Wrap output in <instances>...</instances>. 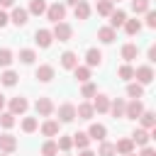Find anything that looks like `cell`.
Listing matches in <instances>:
<instances>
[{"mask_svg":"<svg viewBox=\"0 0 156 156\" xmlns=\"http://www.w3.org/2000/svg\"><path fill=\"white\" fill-rule=\"evenodd\" d=\"M46 20L49 22H63V17H66V5L63 2H54V5H46Z\"/></svg>","mask_w":156,"mask_h":156,"instance_id":"cell-1","label":"cell"},{"mask_svg":"<svg viewBox=\"0 0 156 156\" xmlns=\"http://www.w3.org/2000/svg\"><path fill=\"white\" fill-rule=\"evenodd\" d=\"M141 112H144V105L139 98H132V102H124V117L127 119H139Z\"/></svg>","mask_w":156,"mask_h":156,"instance_id":"cell-2","label":"cell"},{"mask_svg":"<svg viewBox=\"0 0 156 156\" xmlns=\"http://www.w3.org/2000/svg\"><path fill=\"white\" fill-rule=\"evenodd\" d=\"M149 139H151V132H149V129H136V132L132 134L134 146H146V144H149Z\"/></svg>","mask_w":156,"mask_h":156,"instance_id":"cell-17","label":"cell"},{"mask_svg":"<svg viewBox=\"0 0 156 156\" xmlns=\"http://www.w3.org/2000/svg\"><path fill=\"white\" fill-rule=\"evenodd\" d=\"M39 127V122H37V117H24L22 119V132H27V134H32L34 129Z\"/></svg>","mask_w":156,"mask_h":156,"instance_id":"cell-35","label":"cell"},{"mask_svg":"<svg viewBox=\"0 0 156 156\" xmlns=\"http://www.w3.org/2000/svg\"><path fill=\"white\" fill-rule=\"evenodd\" d=\"M17 78H20V76H17L15 71H5V73L0 76V83H2V85H7V88H12V85L17 83Z\"/></svg>","mask_w":156,"mask_h":156,"instance_id":"cell-32","label":"cell"},{"mask_svg":"<svg viewBox=\"0 0 156 156\" xmlns=\"http://www.w3.org/2000/svg\"><path fill=\"white\" fill-rule=\"evenodd\" d=\"M12 124H15V115H12V112H0V127L10 129Z\"/></svg>","mask_w":156,"mask_h":156,"instance_id":"cell-39","label":"cell"},{"mask_svg":"<svg viewBox=\"0 0 156 156\" xmlns=\"http://www.w3.org/2000/svg\"><path fill=\"white\" fill-rule=\"evenodd\" d=\"M12 63V51L10 49H0V66H10Z\"/></svg>","mask_w":156,"mask_h":156,"instance_id":"cell-42","label":"cell"},{"mask_svg":"<svg viewBox=\"0 0 156 156\" xmlns=\"http://www.w3.org/2000/svg\"><path fill=\"white\" fill-rule=\"evenodd\" d=\"M71 139H73V146H78V149H88V144H90L88 132H76V134H71Z\"/></svg>","mask_w":156,"mask_h":156,"instance_id":"cell-21","label":"cell"},{"mask_svg":"<svg viewBox=\"0 0 156 156\" xmlns=\"http://www.w3.org/2000/svg\"><path fill=\"white\" fill-rule=\"evenodd\" d=\"M17 149V139L12 134H0V151L2 154H12Z\"/></svg>","mask_w":156,"mask_h":156,"instance_id":"cell-10","label":"cell"},{"mask_svg":"<svg viewBox=\"0 0 156 156\" xmlns=\"http://www.w3.org/2000/svg\"><path fill=\"white\" fill-rule=\"evenodd\" d=\"M34 41H37V46H41V49H49L51 41H54V34H51L49 29H37V32H34Z\"/></svg>","mask_w":156,"mask_h":156,"instance_id":"cell-7","label":"cell"},{"mask_svg":"<svg viewBox=\"0 0 156 156\" xmlns=\"http://www.w3.org/2000/svg\"><path fill=\"white\" fill-rule=\"evenodd\" d=\"M41 134H44V136H56V134H58V122H56V119H46V122L41 124Z\"/></svg>","mask_w":156,"mask_h":156,"instance_id":"cell-25","label":"cell"},{"mask_svg":"<svg viewBox=\"0 0 156 156\" xmlns=\"http://www.w3.org/2000/svg\"><path fill=\"white\" fill-rule=\"evenodd\" d=\"M34 110H37V115H39V117H49V115L54 112V102H51L49 98H37Z\"/></svg>","mask_w":156,"mask_h":156,"instance_id":"cell-5","label":"cell"},{"mask_svg":"<svg viewBox=\"0 0 156 156\" xmlns=\"http://www.w3.org/2000/svg\"><path fill=\"white\" fill-rule=\"evenodd\" d=\"M56 146H58L61 151H68V149L73 146V139H71V136H63V134H58V141H56Z\"/></svg>","mask_w":156,"mask_h":156,"instance_id":"cell-41","label":"cell"},{"mask_svg":"<svg viewBox=\"0 0 156 156\" xmlns=\"http://www.w3.org/2000/svg\"><path fill=\"white\" fill-rule=\"evenodd\" d=\"M122 27H124V32H127L129 37H134V34H139V32H141V22H139V20H124V24H122Z\"/></svg>","mask_w":156,"mask_h":156,"instance_id":"cell-26","label":"cell"},{"mask_svg":"<svg viewBox=\"0 0 156 156\" xmlns=\"http://www.w3.org/2000/svg\"><path fill=\"white\" fill-rule=\"evenodd\" d=\"M34 58H37V54H34L32 49H22V51H20V61H22V63H34Z\"/></svg>","mask_w":156,"mask_h":156,"instance_id":"cell-40","label":"cell"},{"mask_svg":"<svg viewBox=\"0 0 156 156\" xmlns=\"http://www.w3.org/2000/svg\"><path fill=\"white\" fill-rule=\"evenodd\" d=\"M95 156H117V151H115V144H110V141H100V149H98V154Z\"/></svg>","mask_w":156,"mask_h":156,"instance_id":"cell-30","label":"cell"},{"mask_svg":"<svg viewBox=\"0 0 156 156\" xmlns=\"http://www.w3.org/2000/svg\"><path fill=\"white\" fill-rule=\"evenodd\" d=\"M85 63H88V66H100V63H102L100 49H88V51H85Z\"/></svg>","mask_w":156,"mask_h":156,"instance_id":"cell-19","label":"cell"},{"mask_svg":"<svg viewBox=\"0 0 156 156\" xmlns=\"http://www.w3.org/2000/svg\"><path fill=\"white\" fill-rule=\"evenodd\" d=\"M115 151H117L119 156H124V154H132V151H134V141H132V139H119V141L115 144Z\"/></svg>","mask_w":156,"mask_h":156,"instance_id":"cell-22","label":"cell"},{"mask_svg":"<svg viewBox=\"0 0 156 156\" xmlns=\"http://www.w3.org/2000/svg\"><path fill=\"white\" fill-rule=\"evenodd\" d=\"M78 2H83V0H66V5H71V7H76Z\"/></svg>","mask_w":156,"mask_h":156,"instance_id":"cell-49","label":"cell"},{"mask_svg":"<svg viewBox=\"0 0 156 156\" xmlns=\"http://www.w3.org/2000/svg\"><path fill=\"white\" fill-rule=\"evenodd\" d=\"M146 56H149V61L154 63V61H156V46H149V54H146Z\"/></svg>","mask_w":156,"mask_h":156,"instance_id":"cell-45","label":"cell"},{"mask_svg":"<svg viewBox=\"0 0 156 156\" xmlns=\"http://www.w3.org/2000/svg\"><path fill=\"white\" fill-rule=\"evenodd\" d=\"M112 117H124V100L122 98H115L112 102H110V110H107Z\"/></svg>","mask_w":156,"mask_h":156,"instance_id":"cell-20","label":"cell"},{"mask_svg":"<svg viewBox=\"0 0 156 156\" xmlns=\"http://www.w3.org/2000/svg\"><path fill=\"white\" fill-rule=\"evenodd\" d=\"M88 136L90 139H95V141H102L105 136H107V129H105V124H90V129H88Z\"/></svg>","mask_w":156,"mask_h":156,"instance_id":"cell-16","label":"cell"},{"mask_svg":"<svg viewBox=\"0 0 156 156\" xmlns=\"http://www.w3.org/2000/svg\"><path fill=\"white\" fill-rule=\"evenodd\" d=\"M112 2H119V0H112Z\"/></svg>","mask_w":156,"mask_h":156,"instance_id":"cell-53","label":"cell"},{"mask_svg":"<svg viewBox=\"0 0 156 156\" xmlns=\"http://www.w3.org/2000/svg\"><path fill=\"white\" fill-rule=\"evenodd\" d=\"M141 156H156V151H154V149L146 144V146H144V151H141Z\"/></svg>","mask_w":156,"mask_h":156,"instance_id":"cell-46","label":"cell"},{"mask_svg":"<svg viewBox=\"0 0 156 156\" xmlns=\"http://www.w3.org/2000/svg\"><path fill=\"white\" fill-rule=\"evenodd\" d=\"M51 34H54V39H58V41H68V39L73 37V29H71V24H66V22H56L54 29H51Z\"/></svg>","mask_w":156,"mask_h":156,"instance_id":"cell-3","label":"cell"},{"mask_svg":"<svg viewBox=\"0 0 156 156\" xmlns=\"http://www.w3.org/2000/svg\"><path fill=\"white\" fill-rule=\"evenodd\" d=\"M93 115H95V110H93V105H90V102H80V105L76 107V117H78V119L90 122V119H93Z\"/></svg>","mask_w":156,"mask_h":156,"instance_id":"cell-11","label":"cell"},{"mask_svg":"<svg viewBox=\"0 0 156 156\" xmlns=\"http://www.w3.org/2000/svg\"><path fill=\"white\" fill-rule=\"evenodd\" d=\"M10 22L17 24V27H24L29 22V12L24 7H12V15H10Z\"/></svg>","mask_w":156,"mask_h":156,"instance_id":"cell-6","label":"cell"},{"mask_svg":"<svg viewBox=\"0 0 156 156\" xmlns=\"http://www.w3.org/2000/svg\"><path fill=\"white\" fill-rule=\"evenodd\" d=\"M98 39H100L102 44H112V41L117 39V32H115L112 27H100V29H98Z\"/></svg>","mask_w":156,"mask_h":156,"instance_id":"cell-14","label":"cell"},{"mask_svg":"<svg viewBox=\"0 0 156 156\" xmlns=\"http://www.w3.org/2000/svg\"><path fill=\"white\" fill-rule=\"evenodd\" d=\"M134 78H136V83L149 85L154 80V68L151 66H139V68H134Z\"/></svg>","mask_w":156,"mask_h":156,"instance_id":"cell-4","label":"cell"},{"mask_svg":"<svg viewBox=\"0 0 156 156\" xmlns=\"http://www.w3.org/2000/svg\"><path fill=\"white\" fill-rule=\"evenodd\" d=\"M139 119H141L144 129H154V127H156V115H154L151 110H144V112L139 115Z\"/></svg>","mask_w":156,"mask_h":156,"instance_id":"cell-24","label":"cell"},{"mask_svg":"<svg viewBox=\"0 0 156 156\" xmlns=\"http://www.w3.org/2000/svg\"><path fill=\"white\" fill-rule=\"evenodd\" d=\"M61 66L68 68V71H73V68L78 66V56H76L73 51H63V54H61Z\"/></svg>","mask_w":156,"mask_h":156,"instance_id":"cell-18","label":"cell"},{"mask_svg":"<svg viewBox=\"0 0 156 156\" xmlns=\"http://www.w3.org/2000/svg\"><path fill=\"white\" fill-rule=\"evenodd\" d=\"M73 119H76V105L63 102L58 107V122H73Z\"/></svg>","mask_w":156,"mask_h":156,"instance_id":"cell-8","label":"cell"},{"mask_svg":"<svg viewBox=\"0 0 156 156\" xmlns=\"http://www.w3.org/2000/svg\"><path fill=\"white\" fill-rule=\"evenodd\" d=\"M149 2H151V0H132V10H134L136 15H141V12L151 10V7H149Z\"/></svg>","mask_w":156,"mask_h":156,"instance_id":"cell-37","label":"cell"},{"mask_svg":"<svg viewBox=\"0 0 156 156\" xmlns=\"http://www.w3.org/2000/svg\"><path fill=\"white\" fill-rule=\"evenodd\" d=\"M124 156H136V154H134V151H132V154H124Z\"/></svg>","mask_w":156,"mask_h":156,"instance_id":"cell-51","label":"cell"},{"mask_svg":"<svg viewBox=\"0 0 156 156\" xmlns=\"http://www.w3.org/2000/svg\"><path fill=\"white\" fill-rule=\"evenodd\" d=\"M80 156H95V154H93L90 149H80Z\"/></svg>","mask_w":156,"mask_h":156,"instance_id":"cell-48","label":"cell"},{"mask_svg":"<svg viewBox=\"0 0 156 156\" xmlns=\"http://www.w3.org/2000/svg\"><path fill=\"white\" fill-rule=\"evenodd\" d=\"M146 24L149 27H156V12L154 10H146Z\"/></svg>","mask_w":156,"mask_h":156,"instance_id":"cell-43","label":"cell"},{"mask_svg":"<svg viewBox=\"0 0 156 156\" xmlns=\"http://www.w3.org/2000/svg\"><path fill=\"white\" fill-rule=\"evenodd\" d=\"M107 17H110V27H112V29H117V27H122V24H124L127 12H124V10H112Z\"/></svg>","mask_w":156,"mask_h":156,"instance_id":"cell-13","label":"cell"},{"mask_svg":"<svg viewBox=\"0 0 156 156\" xmlns=\"http://www.w3.org/2000/svg\"><path fill=\"white\" fill-rule=\"evenodd\" d=\"M0 7H15V0H0Z\"/></svg>","mask_w":156,"mask_h":156,"instance_id":"cell-47","label":"cell"},{"mask_svg":"<svg viewBox=\"0 0 156 156\" xmlns=\"http://www.w3.org/2000/svg\"><path fill=\"white\" fill-rule=\"evenodd\" d=\"M117 76H119L122 80H132V78H134V68H132L129 63H124V66H119V71H117Z\"/></svg>","mask_w":156,"mask_h":156,"instance_id":"cell-36","label":"cell"},{"mask_svg":"<svg viewBox=\"0 0 156 156\" xmlns=\"http://www.w3.org/2000/svg\"><path fill=\"white\" fill-rule=\"evenodd\" d=\"M127 95L129 98H141L144 95V85L141 83H129L127 85Z\"/></svg>","mask_w":156,"mask_h":156,"instance_id":"cell-34","label":"cell"},{"mask_svg":"<svg viewBox=\"0 0 156 156\" xmlns=\"http://www.w3.org/2000/svg\"><path fill=\"white\" fill-rule=\"evenodd\" d=\"M95 93H98V88H95L90 80H85L83 88H80V95H83V98H95Z\"/></svg>","mask_w":156,"mask_h":156,"instance_id":"cell-38","label":"cell"},{"mask_svg":"<svg viewBox=\"0 0 156 156\" xmlns=\"http://www.w3.org/2000/svg\"><path fill=\"white\" fill-rule=\"evenodd\" d=\"M93 110H95V112H107V110H110V98H107V95H102V93H100V95L95 93Z\"/></svg>","mask_w":156,"mask_h":156,"instance_id":"cell-15","label":"cell"},{"mask_svg":"<svg viewBox=\"0 0 156 156\" xmlns=\"http://www.w3.org/2000/svg\"><path fill=\"white\" fill-rule=\"evenodd\" d=\"M136 54H139L136 44H124V46H122V58H124V61H132V58H136Z\"/></svg>","mask_w":156,"mask_h":156,"instance_id":"cell-31","label":"cell"},{"mask_svg":"<svg viewBox=\"0 0 156 156\" xmlns=\"http://www.w3.org/2000/svg\"><path fill=\"white\" fill-rule=\"evenodd\" d=\"M73 15H76V20H88L90 17V5L83 0V2H78L76 7H73Z\"/></svg>","mask_w":156,"mask_h":156,"instance_id":"cell-23","label":"cell"},{"mask_svg":"<svg viewBox=\"0 0 156 156\" xmlns=\"http://www.w3.org/2000/svg\"><path fill=\"white\" fill-rule=\"evenodd\" d=\"M0 156H7V154H0Z\"/></svg>","mask_w":156,"mask_h":156,"instance_id":"cell-52","label":"cell"},{"mask_svg":"<svg viewBox=\"0 0 156 156\" xmlns=\"http://www.w3.org/2000/svg\"><path fill=\"white\" fill-rule=\"evenodd\" d=\"M27 107H29V102H27L24 98H12V100H10V112H12V115H24Z\"/></svg>","mask_w":156,"mask_h":156,"instance_id":"cell-12","label":"cell"},{"mask_svg":"<svg viewBox=\"0 0 156 156\" xmlns=\"http://www.w3.org/2000/svg\"><path fill=\"white\" fill-rule=\"evenodd\" d=\"M34 78H37V80H41V83H49V80H54V66H49V63H41V66L37 68Z\"/></svg>","mask_w":156,"mask_h":156,"instance_id":"cell-9","label":"cell"},{"mask_svg":"<svg viewBox=\"0 0 156 156\" xmlns=\"http://www.w3.org/2000/svg\"><path fill=\"white\" fill-rule=\"evenodd\" d=\"M7 22H10L7 12H2V10H0V29H2V27H7Z\"/></svg>","mask_w":156,"mask_h":156,"instance_id":"cell-44","label":"cell"},{"mask_svg":"<svg viewBox=\"0 0 156 156\" xmlns=\"http://www.w3.org/2000/svg\"><path fill=\"white\" fill-rule=\"evenodd\" d=\"M58 154V146H56V141H44L41 144V156H56Z\"/></svg>","mask_w":156,"mask_h":156,"instance_id":"cell-33","label":"cell"},{"mask_svg":"<svg viewBox=\"0 0 156 156\" xmlns=\"http://www.w3.org/2000/svg\"><path fill=\"white\" fill-rule=\"evenodd\" d=\"M73 76H76L78 83L90 80V66H76V68H73Z\"/></svg>","mask_w":156,"mask_h":156,"instance_id":"cell-27","label":"cell"},{"mask_svg":"<svg viewBox=\"0 0 156 156\" xmlns=\"http://www.w3.org/2000/svg\"><path fill=\"white\" fill-rule=\"evenodd\" d=\"M27 12H29V15H44V12H46V0H32Z\"/></svg>","mask_w":156,"mask_h":156,"instance_id":"cell-29","label":"cell"},{"mask_svg":"<svg viewBox=\"0 0 156 156\" xmlns=\"http://www.w3.org/2000/svg\"><path fill=\"white\" fill-rule=\"evenodd\" d=\"M2 107H5V95L0 93V112H2Z\"/></svg>","mask_w":156,"mask_h":156,"instance_id":"cell-50","label":"cell"},{"mask_svg":"<svg viewBox=\"0 0 156 156\" xmlns=\"http://www.w3.org/2000/svg\"><path fill=\"white\" fill-rule=\"evenodd\" d=\"M95 10H98V15H102V17H107L112 10H115V2L112 0H98V5H95Z\"/></svg>","mask_w":156,"mask_h":156,"instance_id":"cell-28","label":"cell"}]
</instances>
